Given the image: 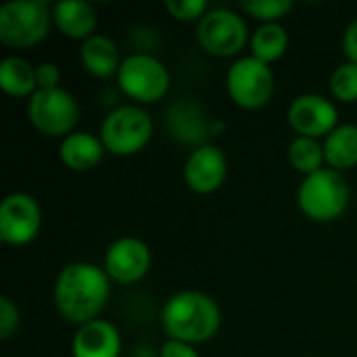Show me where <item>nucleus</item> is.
Wrapping results in <instances>:
<instances>
[{
    "mask_svg": "<svg viewBox=\"0 0 357 357\" xmlns=\"http://www.w3.org/2000/svg\"><path fill=\"white\" fill-rule=\"evenodd\" d=\"M199 44L213 56H234L249 40L247 23L230 8H213L197 25Z\"/></svg>",
    "mask_w": 357,
    "mask_h": 357,
    "instance_id": "1a4fd4ad",
    "label": "nucleus"
},
{
    "mask_svg": "<svg viewBox=\"0 0 357 357\" xmlns=\"http://www.w3.org/2000/svg\"><path fill=\"white\" fill-rule=\"evenodd\" d=\"M52 21L59 31L71 40H88L96 29V10L88 2L61 0L52 8Z\"/></svg>",
    "mask_w": 357,
    "mask_h": 357,
    "instance_id": "2eb2a0df",
    "label": "nucleus"
},
{
    "mask_svg": "<svg viewBox=\"0 0 357 357\" xmlns=\"http://www.w3.org/2000/svg\"><path fill=\"white\" fill-rule=\"evenodd\" d=\"M165 10L178 21H201L207 15L205 0H167Z\"/></svg>",
    "mask_w": 357,
    "mask_h": 357,
    "instance_id": "b1692460",
    "label": "nucleus"
},
{
    "mask_svg": "<svg viewBox=\"0 0 357 357\" xmlns=\"http://www.w3.org/2000/svg\"><path fill=\"white\" fill-rule=\"evenodd\" d=\"M153 138V119L142 107L123 105L113 109L102 126L100 140L113 155L126 157L140 153Z\"/></svg>",
    "mask_w": 357,
    "mask_h": 357,
    "instance_id": "39448f33",
    "label": "nucleus"
},
{
    "mask_svg": "<svg viewBox=\"0 0 357 357\" xmlns=\"http://www.w3.org/2000/svg\"><path fill=\"white\" fill-rule=\"evenodd\" d=\"M27 117L40 134L50 138H67L73 134L71 130L77 123L79 109L75 98L61 88L36 90L27 102Z\"/></svg>",
    "mask_w": 357,
    "mask_h": 357,
    "instance_id": "0eeeda50",
    "label": "nucleus"
},
{
    "mask_svg": "<svg viewBox=\"0 0 357 357\" xmlns=\"http://www.w3.org/2000/svg\"><path fill=\"white\" fill-rule=\"evenodd\" d=\"M230 98L243 109H261L270 102L274 92V73L270 65L255 56L238 59L226 75Z\"/></svg>",
    "mask_w": 357,
    "mask_h": 357,
    "instance_id": "6e6552de",
    "label": "nucleus"
},
{
    "mask_svg": "<svg viewBox=\"0 0 357 357\" xmlns=\"http://www.w3.org/2000/svg\"><path fill=\"white\" fill-rule=\"evenodd\" d=\"M226 157L218 146L211 144H201L195 149L184 165V180L186 184L199 192V195H209L215 192L224 180H226Z\"/></svg>",
    "mask_w": 357,
    "mask_h": 357,
    "instance_id": "ddd939ff",
    "label": "nucleus"
},
{
    "mask_svg": "<svg viewBox=\"0 0 357 357\" xmlns=\"http://www.w3.org/2000/svg\"><path fill=\"white\" fill-rule=\"evenodd\" d=\"M79 59L86 71L92 73L94 77H111L119 73V67H121L117 44L111 38L100 36V33H94L82 44Z\"/></svg>",
    "mask_w": 357,
    "mask_h": 357,
    "instance_id": "f3484780",
    "label": "nucleus"
},
{
    "mask_svg": "<svg viewBox=\"0 0 357 357\" xmlns=\"http://www.w3.org/2000/svg\"><path fill=\"white\" fill-rule=\"evenodd\" d=\"M36 82H38V90H52L59 88L61 82V71L54 63H40L36 67Z\"/></svg>",
    "mask_w": 357,
    "mask_h": 357,
    "instance_id": "a878e982",
    "label": "nucleus"
},
{
    "mask_svg": "<svg viewBox=\"0 0 357 357\" xmlns=\"http://www.w3.org/2000/svg\"><path fill=\"white\" fill-rule=\"evenodd\" d=\"M19 310L8 297H0V339H10L19 328Z\"/></svg>",
    "mask_w": 357,
    "mask_h": 357,
    "instance_id": "393cba45",
    "label": "nucleus"
},
{
    "mask_svg": "<svg viewBox=\"0 0 357 357\" xmlns=\"http://www.w3.org/2000/svg\"><path fill=\"white\" fill-rule=\"evenodd\" d=\"M339 111L337 107L320 94H303L291 102L289 123L305 138H322L337 130Z\"/></svg>",
    "mask_w": 357,
    "mask_h": 357,
    "instance_id": "9b49d317",
    "label": "nucleus"
},
{
    "mask_svg": "<svg viewBox=\"0 0 357 357\" xmlns=\"http://www.w3.org/2000/svg\"><path fill=\"white\" fill-rule=\"evenodd\" d=\"M159 357H201V356L195 351V347H192V345H188V343H180V341H172V339H169V341L161 347Z\"/></svg>",
    "mask_w": 357,
    "mask_h": 357,
    "instance_id": "bb28decb",
    "label": "nucleus"
},
{
    "mask_svg": "<svg viewBox=\"0 0 357 357\" xmlns=\"http://www.w3.org/2000/svg\"><path fill=\"white\" fill-rule=\"evenodd\" d=\"M119 354L121 337L111 322H88L73 337V357H119Z\"/></svg>",
    "mask_w": 357,
    "mask_h": 357,
    "instance_id": "4468645a",
    "label": "nucleus"
},
{
    "mask_svg": "<svg viewBox=\"0 0 357 357\" xmlns=\"http://www.w3.org/2000/svg\"><path fill=\"white\" fill-rule=\"evenodd\" d=\"M243 10L264 23H278L284 15L291 13L293 0H243Z\"/></svg>",
    "mask_w": 357,
    "mask_h": 357,
    "instance_id": "4be33fe9",
    "label": "nucleus"
},
{
    "mask_svg": "<svg viewBox=\"0 0 357 357\" xmlns=\"http://www.w3.org/2000/svg\"><path fill=\"white\" fill-rule=\"evenodd\" d=\"M42 222L40 205L25 192L8 195L0 205V238L6 245H27L36 238Z\"/></svg>",
    "mask_w": 357,
    "mask_h": 357,
    "instance_id": "9d476101",
    "label": "nucleus"
},
{
    "mask_svg": "<svg viewBox=\"0 0 357 357\" xmlns=\"http://www.w3.org/2000/svg\"><path fill=\"white\" fill-rule=\"evenodd\" d=\"M52 13L44 0H15L0 8V42L27 48L42 42L50 29Z\"/></svg>",
    "mask_w": 357,
    "mask_h": 357,
    "instance_id": "20e7f679",
    "label": "nucleus"
},
{
    "mask_svg": "<svg viewBox=\"0 0 357 357\" xmlns=\"http://www.w3.org/2000/svg\"><path fill=\"white\" fill-rule=\"evenodd\" d=\"M349 205V186L341 172L322 167L320 172L305 176L299 188L301 211L316 222H333L345 213Z\"/></svg>",
    "mask_w": 357,
    "mask_h": 357,
    "instance_id": "7ed1b4c3",
    "label": "nucleus"
},
{
    "mask_svg": "<svg viewBox=\"0 0 357 357\" xmlns=\"http://www.w3.org/2000/svg\"><path fill=\"white\" fill-rule=\"evenodd\" d=\"M161 322L172 341L195 345L209 341L220 331L222 314L209 295L199 291H182L165 303Z\"/></svg>",
    "mask_w": 357,
    "mask_h": 357,
    "instance_id": "f03ea898",
    "label": "nucleus"
},
{
    "mask_svg": "<svg viewBox=\"0 0 357 357\" xmlns=\"http://www.w3.org/2000/svg\"><path fill=\"white\" fill-rule=\"evenodd\" d=\"M289 159L297 172L312 176V174L320 172L322 161H326L324 159V144H320L316 138L297 136L289 146Z\"/></svg>",
    "mask_w": 357,
    "mask_h": 357,
    "instance_id": "412c9836",
    "label": "nucleus"
},
{
    "mask_svg": "<svg viewBox=\"0 0 357 357\" xmlns=\"http://www.w3.org/2000/svg\"><path fill=\"white\" fill-rule=\"evenodd\" d=\"M331 90L335 98L341 102H356L357 100V65L356 63H343L335 69L331 75Z\"/></svg>",
    "mask_w": 357,
    "mask_h": 357,
    "instance_id": "5701e85b",
    "label": "nucleus"
},
{
    "mask_svg": "<svg viewBox=\"0 0 357 357\" xmlns=\"http://www.w3.org/2000/svg\"><path fill=\"white\" fill-rule=\"evenodd\" d=\"M343 52L349 59V63H356L357 65V19L345 29V36H343Z\"/></svg>",
    "mask_w": 357,
    "mask_h": 357,
    "instance_id": "cd10ccee",
    "label": "nucleus"
},
{
    "mask_svg": "<svg viewBox=\"0 0 357 357\" xmlns=\"http://www.w3.org/2000/svg\"><path fill=\"white\" fill-rule=\"evenodd\" d=\"M0 88L17 98L31 96L38 90L36 67L23 56H6L0 63Z\"/></svg>",
    "mask_w": 357,
    "mask_h": 357,
    "instance_id": "6ab92c4d",
    "label": "nucleus"
},
{
    "mask_svg": "<svg viewBox=\"0 0 357 357\" xmlns=\"http://www.w3.org/2000/svg\"><path fill=\"white\" fill-rule=\"evenodd\" d=\"M109 274L94 264L77 261L61 270L54 284V303L59 314L77 326L98 320L111 293Z\"/></svg>",
    "mask_w": 357,
    "mask_h": 357,
    "instance_id": "f257e3e1",
    "label": "nucleus"
},
{
    "mask_svg": "<svg viewBox=\"0 0 357 357\" xmlns=\"http://www.w3.org/2000/svg\"><path fill=\"white\" fill-rule=\"evenodd\" d=\"M105 144L100 138H96L90 132H73L67 138H63L59 155L65 167L73 172H88L96 167L102 159Z\"/></svg>",
    "mask_w": 357,
    "mask_h": 357,
    "instance_id": "dca6fc26",
    "label": "nucleus"
},
{
    "mask_svg": "<svg viewBox=\"0 0 357 357\" xmlns=\"http://www.w3.org/2000/svg\"><path fill=\"white\" fill-rule=\"evenodd\" d=\"M289 46V33L280 23H264L251 38L253 56L266 65L278 61Z\"/></svg>",
    "mask_w": 357,
    "mask_h": 357,
    "instance_id": "aec40b11",
    "label": "nucleus"
},
{
    "mask_svg": "<svg viewBox=\"0 0 357 357\" xmlns=\"http://www.w3.org/2000/svg\"><path fill=\"white\" fill-rule=\"evenodd\" d=\"M117 82L130 98L138 102H157L167 94L172 75L157 56L138 52L121 61Z\"/></svg>",
    "mask_w": 357,
    "mask_h": 357,
    "instance_id": "423d86ee",
    "label": "nucleus"
},
{
    "mask_svg": "<svg viewBox=\"0 0 357 357\" xmlns=\"http://www.w3.org/2000/svg\"><path fill=\"white\" fill-rule=\"evenodd\" d=\"M151 268V249L146 243L126 236L115 241L105 255V272L121 284L138 282Z\"/></svg>",
    "mask_w": 357,
    "mask_h": 357,
    "instance_id": "f8f14e48",
    "label": "nucleus"
},
{
    "mask_svg": "<svg viewBox=\"0 0 357 357\" xmlns=\"http://www.w3.org/2000/svg\"><path fill=\"white\" fill-rule=\"evenodd\" d=\"M324 159L331 169L345 172L357 165V126H339L324 140Z\"/></svg>",
    "mask_w": 357,
    "mask_h": 357,
    "instance_id": "a211bd4d",
    "label": "nucleus"
}]
</instances>
